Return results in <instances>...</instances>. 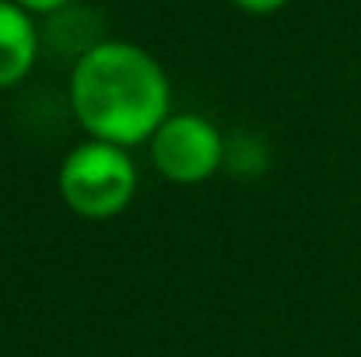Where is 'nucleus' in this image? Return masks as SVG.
<instances>
[{
	"instance_id": "f257e3e1",
	"label": "nucleus",
	"mask_w": 361,
	"mask_h": 357,
	"mask_svg": "<svg viewBox=\"0 0 361 357\" xmlns=\"http://www.w3.org/2000/svg\"><path fill=\"white\" fill-rule=\"evenodd\" d=\"M172 88L161 63L123 39L92 42L71 70V109L92 140L137 147L172 116Z\"/></svg>"
},
{
	"instance_id": "f03ea898",
	"label": "nucleus",
	"mask_w": 361,
	"mask_h": 357,
	"mask_svg": "<svg viewBox=\"0 0 361 357\" xmlns=\"http://www.w3.org/2000/svg\"><path fill=\"white\" fill-rule=\"evenodd\" d=\"M63 203L85 221H113L137 193V165L126 147L106 140L78 144L56 175Z\"/></svg>"
},
{
	"instance_id": "7ed1b4c3",
	"label": "nucleus",
	"mask_w": 361,
	"mask_h": 357,
	"mask_svg": "<svg viewBox=\"0 0 361 357\" xmlns=\"http://www.w3.org/2000/svg\"><path fill=\"white\" fill-rule=\"evenodd\" d=\"M147 144H151V165L158 168V175L179 186H197L225 165L221 130L197 113H172Z\"/></svg>"
},
{
	"instance_id": "20e7f679",
	"label": "nucleus",
	"mask_w": 361,
	"mask_h": 357,
	"mask_svg": "<svg viewBox=\"0 0 361 357\" xmlns=\"http://www.w3.org/2000/svg\"><path fill=\"white\" fill-rule=\"evenodd\" d=\"M39 56V32L28 11L14 0H0V92L28 77Z\"/></svg>"
},
{
	"instance_id": "39448f33",
	"label": "nucleus",
	"mask_w": 361,
	"mask_h": 357,
	"mask_svg": "<svg viewBox=\"0 0 361 357\" xmlns=\"http://www.w3.org/2000/svg\"><path fill=\"white\" fill-rule=\"evenodd\" d=\"M14 4L35 18V14H56V11H63L71 0H14Z\"/></svg>"
},
{
	"instance_id": "423d86ee",
	"label": "nucleus",
	"mask_w": 361,
	"mask_h": 357,
	"mask_svg": "<svg viewBox=\"0 0 361 357\" xmlns=\"http://www.w3.org/2000/svg\"><path fill=\"white\" fill-rule=\"evenodd\" d=\"M235 7L242 11H249V14H274V11H281L288 0H232Z\"/></svg>"
}]
</instances>
